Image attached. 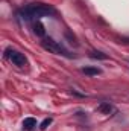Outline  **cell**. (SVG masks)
Returning a JSON list of instances; mask_svg holds the SVG:
<instances>
[{"instance_id":"7","label":"cell","mask_w":129,"mask_h":131,"mask_svg":"<svg viewBox=\"0 0 129 131\" xmlns=\"http://www.w3.org/2000/svg\"><path fill=\"white\" fill-rule=\"evenodd\" d=\"M36 127V121L33 119V117H26L24 121H23V128L24 130H32Z\"/></svg>"},{"instance_id":"10","label":"cell","mask_w":129,"mask_h":131,"mask_svg":"<svg viewBox=\"0 0 129 131\" xmlns=\"http://www.w3.org/2000/svg\"><path fill=\"white\" fill-rule=\"evenodd\" d=\"M123 43H129V38H123Z\"/></svg>"},{"instance_id":"4","label":"cell","mask_w":129,"mask_h":131,"mask_svg":"<svg viewBox=\"0 0 129 131\" xmlns=\"http://www.w3.org/2000/svg\"><path fill=\"white\" fill-rule=\"evenodd\" d=\"M33 34L38 35V37H44L46 35V29H44V26H43L41 21H35L33 23Z\"/></svg>"},{"instance_id":"6","label":"cell","mask_w":129,"mask_h":131,"mask_svg":"<svg viewBox=\"0 0 129 131\" xmlns=\"http://www.w3.org/2000/svg\"><path fill=\"white\" fill-rule=\"evenodd\" d=\"M97 111H100V113H103V114H109V113L112 111V105H111L109 102H102V104L97 107Z\"/></svg>"},{"instance_id":"3","label":"cell","mask_w":129,"mask_h":131,"mask_svg":"<svg viewBox=\"0 0 129 131\" xmlns=\"http://www.w3.org/2000/svg\"><path fill=\"white\" fill-rule=\"evenodd\" d=\"M5 57L12 63V64L18 66V67H24V66L28 64V58L24 57V53H21V52H18V50H15V49H6L5 50Z\"/></svg>"},{"instance_id":"8","label":"cell","mask_w":129,"mask_h":131,"mask_svg":"<svg viewBox=\"0 0 129 131\" xmlns=\"http://www.w3.org/2000/svg\"><path fill=\"white\" fill-rule=\"evenodd\" d=\"M90 57L91 58H97V60H108V55H105L103 52H99V50H93Z\"/></svg>"},{"instance_id":"2","label":"cell","mask_w":129,"mask_h":131,"mask_svg":"<svg viewBox=\"0 0 129 131\" xmlns=\"http://www.w3.org/2000/svg\"><path fill=\"white\" fill-rule=\"evenodd\" d=\"M41 46H43L46 50H49V52H52V53H55V55L71 57V55L68 53V50L65 49L61 43H58V41H55V40H52V38H46V40H43V41H41Z\"/></svg>"},{"instance_id":"9","label":"cell","mask_w":129,"mask_h":131,"mask_svg":"<svg viewBox=\"0 0 129 131\" xmlns=\"http://www.w3.org/2000/svg\"><path fill=\"white\" fill-rule=\"evenodd\" d=\"M50 124H52V117H46V119H44V121L41 122L40 128H41V130H46V128H47V127H49Z\"/></svg>"},{"instance_id":"1","label":"cell","mask_w":129,"mask_h":131,"mask_svg":"<svg viewBox=\"0 0 129 131\" xmlns=\"http://www.w3.org/2000/svg\"><path fill=\"white\" fill-rule=\"evenodd\" d=\"M55 15H56V9L46 3H31L20 11V17L26 21L43 18V17H55Z\"/></svg>"},{"instance_id":"5","label":"cell","mask_w":129,"mask_h":131,"mask_svg":"<svg viewBox=\"0 0 129 131\" xmlns=\"http://www.w3.org/2000/svg\"><path fill=\"white\" fill-rule=\"evenodd\" d=\"M82 72L85 73V75H88V76H94V75H100V69L99 67H91V66H87V67H84L82 69Z\"/></svg>"}]
</instances>
